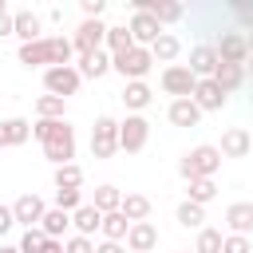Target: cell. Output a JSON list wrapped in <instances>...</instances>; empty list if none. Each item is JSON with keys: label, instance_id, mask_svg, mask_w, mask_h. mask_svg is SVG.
Masks as SVG:
<instances>
[{"label": "cell", "instance_id": "obj_1", "mask_svg": "<svg viewBox=\"0 0 253 253\" xmlns=\"http://www.w3.org/2000/svg\"><path fill=\"white\" fill-rule=\"evenodd\" d=\"M32 134L40 138L47 162L67 166V162L75 158V130L67 126V119H40V123L32 126Z\"/></svg>", "mask_w": 253, "mask_h": 253}, {"label": "cell", "instance_id": "obj_2", "mask_svg": "<svg viewBox=\"0 0 253 253\" xmlns=\"http://www.w3.org/2000/svg\"><path fill=\"white\" fill-rule=\"evenodd\" d=\"M71 40H63V36H43V40H36V43H20V51H16V59L24 63V67H43V71H51V67H67L71 63Z\"/></svg>", "mask_w": 253, "mask_h": 253}, {"label": "cell", "instance_id": "obj_3", "mask_svg": "<svg viewBox=\"0 0 253 253\" xmlns=\"http://www.w3.org/2000/svg\"><path fill=\"white\" fill-rule=\"evenodd\" d=\"M217 166H221V150L202 142V146H194V150H186V154H182L178 174H182L186 182H198V178H213V174H217Z\"/></svg>", "mask_w": 253, "mask_h": 253}, {"label": "cell", "instance_id": "obj_4", "mask_svg": "<svg viewBox=\"0 0 253 253\" xmlns=\"http://www.w3.org/2000/svg\"><path fill=\"white\" fill-rule=\"evenodd\" d=\"M111 67H115L126 83H142V75L154 67V55H150V47H130V51L111 55Z\"/></svg>", "mask_w": 253, "mask_h": 253}, {"label": "cell", "instance_id": "obj_5", "mask_svg": "<svg viewBox=\"0 0 253 253\" xmlns=\"http://www.w3.org/2000/svg\"><path fill=\"white\" fill-rule=\"evenodd\" d=\"M119 150V123L111 115H99L91 126V154L95 158H111Z\"/></svg>", "mask_w": 253, "mask_h": 253}, {"label": "cell", "instance_id": "obj_6", "mask_svg": "<svg viewBox=\"0 0 253 253\" xmlns=\"http://www.w3.org/2000/svg\"><path fill=\"white\" fill-rule=\"evenodd\" d=\"M194 87H198V75L186 67V63H170L162 71V91L174 95V99H194Z\"/></svg>", "mask_w": 253, "mask_h": 253}, {"label": "cell", "instance_id": "obj_7", "mask_svg": "<svg viewBox=\"0 0 253 253\" xmlns=\"http://www.w3.org/2000/svg\"><path fill=\"white\" fill-rule=\"evenodd\" d=\"M146 138H150V123H146L142 115H126V119L119 123V150L138 154V150L146 146Z\"/></svg>", "mask_w": 253, "mask_h": 253}, {"label": "cell", "instance_id": "obj_8", "mask_svg": "<svg viewBox=\"0 0 253 253\" xmlns=\"http://www.w3.org/2000/svg\"><path fill=\"white\" fill-rule=\"evenodd\" d=\"M103 43H107V24H103V20H83V24L75 28V36H71V47H75L79 55L103 51Z\"/></svg>", "mask_w": 253, "mask_h": 253}, {"label": "cell", "instance_id": "obj_9", "mask_svg": "<svg viewBox=\"0 0 253 253\" xmlns=\"http://www.w3.org/2000/svg\"><path fill=\"white\" fill-rule=\"evenodd\" d=\"M79 83H83V75H79V67H51V71H43V87H47V95H59V99H67V95H75L79 91Z\"/></svg>", "mask_w": 253, "mask_h": 253}, {"label": "cell", "instance_id": "obj_10", "mask_svg": "<svg viewBox=\"0 0 253 253\" xmlns=\"http://www.w3.org/2000/svg\"><path fill=\"white\" fill-rule=\"evenodd\" d=\"M12 213H16V221H20L24 229H36V225L43 221L47 206H43V198H40V194H20V198H16V206H12Z\"/></svg>", "mask_w": 253, "mask_h": 253}, {"label": "cell", "instance_id": "obj_11", "mask_svg": "<svg viewBox=\"0 0 253 253\" xmlns=\"http://www.w3.org/2000/svg\"><path fill=\"white\" fill-rule=\"evenodd\" d=\"M217 59L241 67V63L249 59V36H241V32H225V36L217 40Z\"/></svg>", "mask_w": 253, "mask_h": 253}, {"label": "cell", "instance_id": "obj_12", "mask_svg": "<svg viewBox=\"0 0 253 253\" xmlns=\"http://www.w3.org/2000/svg\"><path fill=\"white\" fill-rule=\"evenodd\" d=\"M126 28H130V36H134V47H150V43L162 36V24H158L154 16H146V12H134Z\"/></svg>", "mask_w": 253, "mask_h": 253}, {"label": "cell", "instance_id": "obj_13", "mask_svg": "<svg viewBox=\"0 0 253 253\" xmlns=\"http://www.w3.org/2000/svg\"><path fill=\"white\" fill-rule=\"evenodd\" d=\"M134 12H146V16H154L158 24H174V20H182V4H174V0H134Z\"/></svg>", "mask_w": 253, "mask_h": 253}, {"label": "cell", "instance_id": "obj_14", "mask_svg": "<svg viewBox=\"0 0 253 253\" xmlns=\"http://www.w3.org/2000/svg\"><path fill=\"white\" fill-rule=\"evenodd\" d=\"M217 47H210V43H198L194 51H190V71L198 75V79H213V71H217Z\"/></svg>", "mask_w": 253, "mask_h": 253}, {"label": "cell", "instance_id": "obj_15", "mask_svg": "<svg viewBox=\"0 0 253 253\" xmlns=\"http://www.w3.org/2000/svg\"><path fill=\"white\" fill-rule=\"evenodd\" d=\"M221 158H245L249 150H253V138H249V130H241V126H233V130H225L221 134Z\"/></svg>", "mask_w": 253, "mask_h": 253}, {"label": "cell", "instance_id": "obj_16", "mask_svg": "<svg viewBox=\"0 0 253 253\" xmlns=\"http://www.w3.org/2000/svg\"><path fill=\"white\" fill-rule=\"evenodd\" d=\"M154 245H158V229H154L150 221H134L130 233H126V249H130V253H150Z\"/></svg>", "mask_w": 253, "mask_h": 253}, {"label": "cell", "instance_id": "obj_17", "mask_svg": "<svg viewBox=\"0 0 253 253\" xmlns=\"http://www.w3.org/2000/svg\"><path fill=\"white\" fill-rule=\"evenodd\" d=\"M225 225H229V233L249 237V229H253V202H233L225 210Z\"/></svg>", "mask_w": 253, "mask_h": 253}, {"label": "cell", "instance_id": "obj_18", "mask_svg": "<svg viewBox=\"0 0 253 253\" xmlns=\"http://www.w3.org/2000/svg\"><path fill=\"white\" fill-rule=\"evenodd\" d=\"M32 138V123L28 119H0V150L4 146H24Z\"/></svg>", "mask_w": 253, "mask_h": 253}, {"label": "cell", "instance_id": "obj_19", "mask_svg": "<svg viewBox=\"0 0 253 253\" xmlns=\"http://www.w3.org/2000/svg\"><path fill=\"white\" fill-rule=\"evenodd\" d=\"M194 103H198L202 111H221V107H225V91H221L213 79H198V87H194Z\"/></svg>", "mask_w": 253, "mask_h": 253}, {"label": "cell", "instance_id": "obj_20", "mask_svg": "<svg viewBox=\"0 0 253 253\" xmlns=\"http://www.w3.org/2000/svg\"><path fill=\"white\" fill-rule=\"evenodd\" d=\"M166 115H170V123H174V126H198V119H202V107H198L194 99H174Z\"/></svg>", "mask_w": 253, "mask_h": 253}, {"label": "cell", "instance_id": "obj_21", "mask_svg": "<svg viewBox=\"0 0 253 253\" xmlns=\"http://www.w3.org/2000/svg\"><path fill=\"white\" fill-rule=\"evenodd\" d=\"M119 213H123L130 225H134V221H146V217H150V198H146V194H123Z\"/></svg>", "mask_w": 253, "mask_h": 253}, {"label": "cell", "instance_id": "obj_22", "mask_svg": "<svg viewBox=\"0 0 253 253\" xmlns=\"http://www.w3.org/2000/svg\"><path fill=\"white\" fill-rule=\"evenodd\" d=\"M16 36H20V43L43 40V36H40V16H36L32 8H20V12H16Z\"/></svg>", "mask_w": 253, "mask_h": 253}, {"label": "cell", "instance_id": "obj_23", "mask_svg": "<svg viewBox=\"0 0 253 253\" xmlns=\"http://www.w3.org/2000/svg\"><path fill=\"white\" fill-rule=\"evenodd\" d=\"M111 71V55L107 51H87V55H79V75L83 79H99V75H107Z\"/></svg>", "mask_w": 253, "mask_h": 253}, {"label": "cell", "instance_id": "obj_24", "mask_svg": "<svg viewBox=\"0 0 253 253\" xmlns=\"http://www.w3.org/2000/svg\"><path fill=\"white\" fill-rule=\"evenodd\" d=\"M71 225H75V233H79V237H91V233L103 225V213H99L95 206H79V210L71 213Z\"/></svg>", "mask_w": 253, "mask_h": 253}, {"label": "cell", "instance_id": "obj_25", "mask_svg": "<svg viewBox=\"0 0 253 253\" xmlns=\"http://www.w3.org/2000/svg\"><path fill=\"white\" fill-rule=\"evenodd\" d=\"M213 83L229 95V91H237L241 83H245V67H237V63H217V71H213Z\"/></svg>", "mask_w": 253, "mask_h": 253}, {"label": "cell", "instance_id": "obj_26", "mask_svg": "<svg viewBox=\"0 0 253 253\" xmlns=\"http://www.w3.org/2000/svg\"><path fill=\"white\" fill-rule=\"evenodd\" d=\"M178 51H182V43H178V36H170V32H162V36L150 43V55H154V59H162V63H174V59H178Z\"/></svg>", "mask_w": 253, "mask_h": 253}, {"label": "cell", "instance_id": "obj_27", "mask_svg": "<svg viewBox=\"0 0 253 253\" xmlns=\"http://www.w3.org/2000/svg\"><path fill=\"white\" fill-rule=\"evenodd\" d=\"M99 229H103V237H107V241H126L130 221H126V217L115 210V213H103V225H99Z\"/></svg>", "mask_w": 253, "mask_h": 253}, {"label": "cell", "instance_id": "obj_28", "mask_svg": "<svg viewBox=\"0 0 253 253\" xmlns=\"http://www.w3.org/2000/svg\"><path fill=\"white\" fill-rule=\"evenodd\" d=\"M91 206H95L99 213H115V210L123 206V190H119V186H99V190H95V202H91Z\"/></svg>", "mask_w": 253, "mask_h": 253}, {"label": "cell", "instance_id": "obj_29", "mask_svg": "<svg viewBox=\"0 0 253 253\" xmlns=\"http://www.w3.org/2000/svg\"><path fill=\"white\" fill-rule=\"evenodd\" d=\"M67 225H71V213H63V210H55V206H51V210L43 213V221H40V229H43L47 237H55V241L63 237V229H67Z\"/></svg>", "mask_w": 253, "mask_h": 253}, {"label": "cell", "instance_id": "obj_30", "mask_svg": "<svg viewBox=\"0 0 253 253\" xmlns=\"http://www.w3.org/2000/svg\"><path fill=\"white\" fill-rule=\"evenodd\" d=\"M123 103H126V111L138 115V111L150 103V87H146V83H126V87H123Z\"/></svg>", "mask_w": 253, "mask_h": 253}, {"label": "cell", "instance_id": "obj_31", "mask_svg": "<svg viewBox=\"0 0 253 253\" xmlns=\"http://www.w3.org/2000/svg\"><path fill=\"white\" fill-rule=\"evenodd\" d=\"M83 186V166L67 162V166H55V190H79Z\"/></svg>", "mask_w": 253, "mask_h": 253}, {"label": "cell", "instance_id": "obj_32", "mask_svg": "<svg viewBox=\"0 0 253 253\" xmlns=\"http://www.w3.org/2000/svg\"><path fill=\"white\" fill-rule=\"evenodd\" d=\"M202 221H206V206H198V202H182L178 206V225H186V229H202Z\"/></svg>", "mask_w": 253, "mask_h": 253}, {"label": "cell", "instance_id": "obj_33", "mask_svg": "<svg viewBox=\"0 0 253 253\" xmlns=\"http://www.w3.org/2000/svg\"><path fill=\"white\" fill-rule=\"evenodd\" d=\"M63 111H67V99H59V95H40L36 99V115L40 119H63Z\"/></svg>", "mask_w": 253, "mask_h": 253}, {"label": "cell", "instance_id": "obj_34", "mask_svg": "<svg viewBox=\"0 0 253 253\" xmlns=\"http://www.w3.org/2000/svg\"><path fill=\"white\" fill-rule=\"evenodd\" d=\"M221 245H225V237H221V229H198V245H194V253H221Z\"/></svg>", "mask_w": 253, "mask_h": 253}, {"label": "cell", "instance_id": "obj_35", "mask_svg": "<svg viewBox=\"0 0 253 253\" xmlns=\"http://www.w3.org/2000/svg\"><path fill=\"white\" fill-rule=\"evenodd\" d=\"M107 47H111V55H119V51H130V47H134V36H130V28H107Z\"/></svg>", "mask_w": 253, "mask_h": 253}, {"label": "cell", "instance_id": "obj_36", "mask_svg": "<svg viewBox=\"0 0 253 253\" xmlns=\"http://www.w3.org/2000/svg\"><path fill=\"white\" fill-rule=\"evenodd\" d=\"M213 198H217V186H213V178H198V182H190V202L206 206V202H213Z\"/></svg>", "mask_w": 253, "mask_h": 253}, {"label": "cell", "instance_id": "obj_37", "mask_svg": "<svg viewBox=\"0 0 253 253\" xmlns=\"http://www.w3.org/2000/svg\"><path fill=\"white\" fill-rule=\"evenodd\" d=\"M43 245H47V233L36 225V229H24V237H20V253H43Z\"/></svg>", "mask_w": 253, "mask_h": 253}, {"label": "cell", "instance_id": "obj_38", "mask_svg": "<svg viewBox=\"0 0 253 253\" xmlns=\"http://www.w3.org/2000/svg\"><path fill=\"white\" fill-rule=\"evenodd\" d=\"M79 206H83V190H55V210L75 213Z\"/></svg>", "mask_w": 253, "mask_h": 253}, {"label": "cell", "instance_id": "obj_39", "mask_svg": "<svg viewBox=\"0 0 253 253\" xmlns=\"http://www.w3.org/2000/svg\"><path fill=\"white\" fill-rule=\"evenodd\" d=\"M63 253H95V245H91V237H79L75 233V237L63 241Z\"/></svg>", "mask_w": 253, "mask_h": 253}, {"label": "cell", "instance_id": "obj_40", "mask_svg": "<svg viewBox=\"0 0 253 253\" xmlns=\"http://www.w3.org/2000/svg\"><path fill=\"white\" fill-rule=\"evenodd\" d=\"M221 253H249V237L229 233V237H225V245H221Z\"/></svg>", "mask_w": 253, "mask_h": 253}, {"label": "cell", "instance_id": "obj_41", "mask_svg": "<svg viewBox=\"0 0 253 253\" xmlns=\"http://www.w3.org/2000/svg\"><path fill=\"white\" fill-rule=\"evenodd\" d=\"M103 8H107L103 0H83V16H87V20H99V16H103Z\"/></svg>", "mask_w": 253, "mask_h": 253}, {"label": "cell", "instance_id": "obj_42", "mask_svg": "<svg viewBox=\"0 0 253 253\" xmlns=\"http://www.w3.org/2000/svg\"><path fill=\"white\" fill-rule=\"evenodd\" d=\"M233 16H237L245 28H253V4H233Z\"/></svg>", "mask_w": 253, "mask_h": 253}, {"label": "cell", "instance_id": "obj_43", "mask_svg": "<svg viewBox=\"0 0 253 253\" xmlns=\"http://www.w3.org/2000/svg\"><path fill=\"white\" fill-rule=\"evenodd\" d=\"M4 36H16V12L0 16V40H4Z\"/></svg>", "mask_w": 253, "mask_h": 253}, {"label": "cell", "instance_id": "obj_44", "mask_svg": "<svg viewBox=\"0 0 253 253\" xmlns=\"http://www.w3.org/2000/svg\"><path fill=\"white\" fill-rule=\"evenodd\" d=\"M16 225V213H12V206H0V233H8Z\"/></svg>", "mask_w": 253, "mask_h": 253}, {"label": "cell", "instance_id": "obj_45", "mask_svg": "<svg viewBox=\"0 0 253 253\" xmlns=\"http://www.w3.org/2000/svg\"><path fill=\"white\" fill-rule=\"evenodd\" d=\"M95 253H126V249H123V241H103V245H95Z\"/></svg>", "mask_w": 253, "mask_h": 253}, {"label": "cell", "instance_id": "obj_46", "mask_svg": "<svg viewBox=\"0 0 253 253\" xmlns=\"http://www.w3.org/2000/svg\"><path fill=\"white\" fill-rule=\"evenodd\" d=\"M43 253H63V241H55V237H47V245H43Z\"/></svg>", "mask_w": 253, "mask_h": 253}, {"label": "cell", "instance_id": "obj_47", "mask_svg": "<svg viewBox=\"0 0 253 253\" xmlns=\"http://www.w3.org/2000/svg\"><path fill=\"white\" fill-rule=\"evenodd\" d=\"M0 253H20V245H0Z\"/></svg>", "mask_w": 253, "mask_h": 253}, {"label": "cell", "instance_id": "obj_48", "mask_svg": "<svg viewBox=\"0 0 253 253\" xmlns=\"http://www.w3.org/2000/svg\"><path fill=\"white\" fill-rule=\"evenodd\" d=\"M0 16H8V8H4V0H0Z\"/></svg>", "mask_w": 253, "mask_h": 253}, {"label": "cell", "instance_id": "obj_49", "mask_svg": "<svg viewBox=\"0 0 253 253\" xmlns=\"http://www.w3.org/2000/svg\"><path fill=\"white\" fill-rule=\"evenodd\" d=\"M249 55H253V36H249Z\"/></svg>", "mask_w": 253, "mask_h": 253}, {"label": "cell", "instance_id": "obj_50", "mask_svg": "<svg viewBox=\"0 0 253 253\" xmlns=\"http://www.w3.org/2000/svg\"><path fill=\"white\" fill-rule=\"evenodd\" d=\"M249 154H253V150H249Z\"/></svg>", "mask_w": 253, "mask_h": 253}]
</instances>
